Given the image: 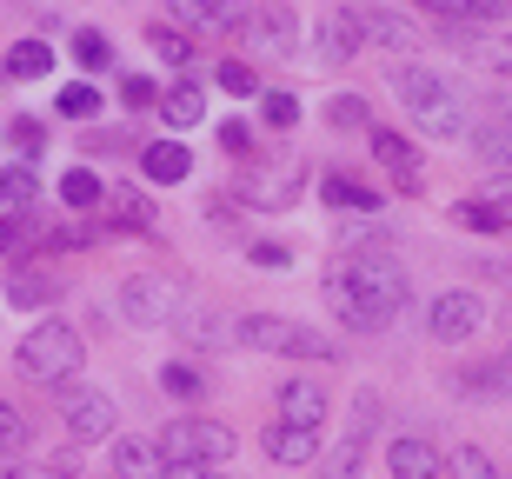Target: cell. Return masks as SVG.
<instances>
[{"instance_id": "obj_29", "label": "cell", "mask_w": 512, "mask_h": 479, "mask_svg": "<svg viewBox=\"0 0 512 479\" xmlns=\"http://www.w3.org/2000/svg\"><path fill=\"white\" fill-rule=\"evenodd\" d=\"M473 147H479V160H486V167L512 173V127H506V120H499V127H479Z\"/></svg>"}, {"instance_id": "obj_13", "label": "cell", "mask_w": 512, "mask_h": 479, "mask_svg": "<svg viewBox=\"0 0 512 479\" xmlns=\"http://www.w3.org/2000/svg\"><path fill=\"white\" fill-rule=\"evenodd\" d=\"M373 160H380V167L393 173V187H399V193H419V187H426V173H419L413 140H406V134H393V127H373Z\"/></svg>"}, {"instance_id": "obj_11", "label": "cell", "mask_w": 512, "mask_h": 479, "mask_svg": "<svg viewBox=\"0 0 512 479\" xmlns=\"http://www.w3.org/2000/svg\"><path fill=\"white\" fill-rule=\"evenodd\" d=\"M313 60H320V67L360 60V7H333V14L313 27Z\"/></svg>"}, {"instance_id": "obj_39", "label": "cell", "mask_w": 512, "mask_h": 479, "mask_svg": "<svg viewBox=\"0 0 512 479\" xmlns=\"http://www.w3.org/2000/svg\"><path fill=\"white\" fill-rule=\"evenodd\" d=\"M326 120H333L340 134H353V127H366V100H360V94H333V107H326Z\"/></svg>"}, {"instance_id": "obj_4", "label": "cell", "mask_w": 512, "mask_h": 479, "mask_svg": "<svg viewBox=\"0 0 512 479\" xmlns=\"http://www.w3.org/2000/svg\"><path fill=\"white\" fill-rule=\"evenodd\" d=\"M240 346H253V353H280V360H340V346L326 340L320 326L280 320V313H247V320H240Z\"/></svg>"}, {"instance_id": "obj_8", "label": "cell", "mask_w": 512, "mask_h": 479, "mask_svg": "<svg viewBox=\"0 0 512 479\" xmlns=\"http://www.w3.org/2000/svg\"><path fill=\"white\" fill-rule=\"evenodd\" d=\"M120 320L127 326H167L173 320V280L167 273H133L120 287Z\"/></svg>"}, {"instance_id": "obj_12", "label": "cell", "mask_w": 512, "mask_h": 479, "mask_svg": "<svg viewBox=\"0 0 512 479\" xmlns=\"http://www.w3.org/2000/svg\"><path fill=\"white\" fill-rule=\"evenodd\" d=\"M247 0H173V20L180 27H200V34H240L247 27Z\"/></svg>"}, {"instance_id": "obj_7", "label": "cell", "mask_w": 512, "mask_h": 479, "mask_svg": "<svg viewBox=\"0 0 512 479\" xmlns=\"http://www.w3.org/2000/svg\"><path fill=\"white\" fill-rule=\"evenodd\" d=\"M479 326H486V300H479V293H466V287L439 293V300H433V313H426V333H433L439 346H459V340H473Z\"/></svg>"}, {"instance_id": "obj_33", "label": "cell", "mask_w": 512, "mask_h": 479, "mask_svg": "<svg viewBox=\"0 0 512 479\" xmlns=\"http://www.w3.org/2000/svg\"><path fill=\"white\" fill-rule=\"evenodd\" d=\"M260 120L273 127V134H286V127H300V94H260Z\"/></svg>"}, {"instance_id": "obj_36", "label": "cell", "mask_w": 512, "mask_h": 479, "mask_svg": "<svg viewBox=\"0 0 512 479\" xmlns=\"http://www.w3.org/2000/svg\"><path fill=\"white\" fill-rule=\"evenodd\" d=\"M54 114H60V120H94V114H100V94H94V87H60Z\"/></svg>"}, {"instance_id": "obj_45", "label": "cell", "mask_w": 512, "mask_h": 479, "mask_svg": "<svg viewBox=\"0 0 512 479\" xmlns=\"http://www.w3.org/2000/svg\"><path fill=\"white\" fill-rule=\"evenodd\" d=\"M7 140H14L20 154H40V127H34V120H14V127H7Z\"/></svg>"}, {"instance_id": "obj_41", "label": "cell", "mask_w": 512, "mask_h": 479, "mask_svg": "<svg viewBox=\"0 0 512 479\" xmlns=\"http://www.w3.org/2000/svg\"><path fill=\"white\" fill-rule=\"evenodd\" d=\"M479 200H486V207H493L499 220H506V227H512V173H499V180H493V187H486V193H479Z\"/></svg>"}, {"instance_id": "obj_14", "label": "cell", "mask_w": 512, "mask_h": 479, "mask_svg": "<svg viewBox=\"0 0 512 479\" xmlns=\"http://www.w3.org/2000/svg\"><path fill=\"white\" fill-rule=\"evenodd\" d=\"M300 180H306L300 160H286V167H266V173H253V180H247V200H253L260 213H286L293 200H300Z\"/></svg>"}, {"instance_id": "obj_20", "label": "cell", "mask_w": 512, "mask_h": 479, "mask_svg": "<svg viewBox=\"0 0 512 479\" xmlns=\"http://www.w3.org/2000/svg\"><path fill=\"white\" fill-rule=\"evenodd\" d=\"M114 473L120 479H167V460L153 440H114Z\"/></svg>"}, {"instance_id": "obj_15", "label": "cell", "mask_w": 512, "mask_h": 479, "mask_svg": "<svg viewBox=\"0 0 512 479\" xmlns=\"http://www.w3.org/2000/svg\"><path fill=\"white\" fill-rule=\"evenodd\" d=\"M326 413H333V400H326V386H320V380H286V386H280V420L313 426V433H320Z\"/></svg>"}, {"instance_id": "obj_48", "label": "cell", "mask_w": 512, "mask_h": 479, "mask_svg": "<svg viewBox=\"0 0 512 479\" xmlns=\"http://www.w3.org/2000/svg\"><path fill=\"white\" fill-rule=\"evenodd\" d=\"M14 240H20V213H14V220H0V247H14Z\"/></svg>"}, {"instance_id": "obj_42", "label": "cell", "mask_w": 512, "mask_h": 479, "mask_svg": "<svg viewBox=\"0 0 512 479\" xmlns=\"http://www.w3.org/2000/svg\"><path fill=\"white\" fill-rule=\"evenodd\" d=\"M220 87L227 94H253V67L247 60H220Z\"/></svg>"}, {"instance_id": "obj_50", "label": "cell", "mask_w": 512, "mask_h": 479, "mask_svg": "<svg viewBox=\"0 0 512 479\" xmlns=\"http://www.w3.org/2000/svg\"><path fill=\"white\" fill-rule=\"evenodd\" d=\"M506 127H512V100H506Z\"/></svg>"}, {"instance_id": "obj_32", "label": "cell", "mask_w": 512, "mask_h": 479, "mask_svg": "<svg viewBox=\"0 0 512 479\" xmlns=\"http://www.w3.org/2000/svg\"><path fill=\"white\" fill-rule=\"evenodd\" d=\"M74 60L87 67V74H100V67L114 60V40L100 34V27H80V34H74Z\"/></svg>"}, {"instance_id": "obj_5", "label": "cell", "mask_w": 512, "mask_h": 479, "mask_svg": "<svg viewBox=\"0 0 512 479\" xmlns=\"http://www.w3.org/2000/svg\"><path fill=\"white\" fill-rule=\"evenodd\" d=\"M153 446H160V460H167V466H227L240 440H233V426L193 413V420H173Z\"/></svg>"}, {"instance_id": "obj_30", "label": "cell", "mask_w": 512, "mask_h": 479, "mask_svg": "<svg viewBox=\"0 0 512 479\" xmlns=\"http://www.w3.org/2000/svg\"><path fill=\"white\" fill-rule=\"evenodd\" d=\"M34 193H40L34 167H7V173H0V207H14V213H27V207H34Z\"/></svg>"}, {"instance_id": "obj_26", "label": "cell", "mask_w": 512, "mask_h": 479, "mask_svg": "<svg viewBox=\"0 0 512 479\" xmlns=\"http://www.w3.org/2000/svg\"><path fill=\"white\" fill-rule=\"evenodd\" d=\"M100 200H107V187H100V180H94V173H87V167H74V173H67V180H60V207L87 213V207H100Z\"/></svg>"}, {"instance_id": "obj_40", "label": "cell", "mask_w": 512, "mask_h": 479, "mask_svg": "<svg viewBox=\"0 0 512 479\" xmlns=\"http://www.w3.org/2000/svg\"><path fill=\"white\" fill-rule=\"evenodd\" d=\"M253 267L286 273V267H293V247H280V240H260V247H253Z\"/></svg>"}, {"instance_id": "obj_19", "label": "cell", "mask_w": 512, "mask_h": 479, "mask_svg": "<svg viewBox=\"0 0 512 479\" xmlns=\"http://www.w3.org/2000/svg\"><path fill=\"white\" fill-rule=\"evenodd\" d=\"M386 466H393V479H439V446L393 440V446H386Z\"/></svg>"}, {"instance_id": "obj_24", "label": "cell", "mask_w": 512, "mask_h": 479, "mask_svg": "<svg viewBox=\"0 0 512 479\" xmlns=\"http://www.w3.org/2000/svg\"><path fill=\"white\" fill-rule=\"evenodd\" d=\"M326 207H346V213H380V193L360 187V180H346V173H326Z\"/></svg>"}, {"instance_id": "obj_2", "label": "cell", "mask_w": 512, "mask_h": 479, "mask_svg": "<svg viewBox=\"0 0 512 479\" xmlns=\"http://www.w3.org/2000/svg\"><path fill=\"white\" fill-rule=\"evenodd\" d=\"M393 94L406 100V114H413L426 134H439V140L466 134V94H459L446 74H433V67H399Z\"/></svg>"}, {"instance_id": "obj_22", "label": "cell", "mask_w": 512, "mask_h": 479, "mask_svg": "<svg viewBox=\"0 0 512 479\" xmlns=\"http://www.w3.org/2000/svg\"><path fill=\"white\" fill-rule=\"evenodd\" d=\"M140 167H147V180H160V187H167V180L180 187V180L193 173V154L180 147V140H153L147 154H140Z\"/></svg>"}, {"instance_id": "obj_37", "label": "cell", "mask_w": 512, "mask_h": 479, "mask_svg": "<svg viewBox=\"0 0 512 479\" xmlns=\"http://www.w3.org/2000/svg\"><path fill=\"white\" fill-rule=\"evenodd\" d=\"M453 220H459L466 233H506V220H499V213L486 207V200H459V207H453Z\"/></svg>"}, {"instance_id": "obj_25", "label": "cell", "mask_w": 512, "mask_h": 479, "mask_svg": "<svg viewBox=\"0 0 512 479\" xmlns=\"http://www.w3.org/2000/svg\"><path fill=\"white\" fill-rule=\"evenodd\" d=\"M7 74H14V80H40V74H54V47H47V40H20L14 54H7Z\"/></svg>"}, {"instance_id": "obj_28", "label": "cell", "mask_w": 512, "mask_h": 479, "mask_svg": "<svg viewBox=\"0 0 512 479\" xmlns=\"http://www.w3.org/2000/svg\"><path fill=\"white\" fill-rule=\"evenodd\" d=\"M446 479H499V466H493V453H486V446H453Z\"/></svg>"}, {"instance_id": "obj_16", "label": "cell", "mask_w": 512, "mask_h": 479, "mask_svg": "<svg viewBox=\"0 0 512 479\" xmlns=\"http://www.w3.org/2000/svg\"><path fill=\"white\" fill-rule=\"evenodd\" d=\"M313 453H320V433H313V426H293V420L266 426V460H280V466H306Z\"/></svg>"}, {"instance_id": "obj_44", "label": "cell", "mask_w": 512, "mask_h": 479, "mask_svg": "<svg viewBox=\"0 0 512 479\" xmlns=\"http://www.w3.org/2000/svg\"><path fill=\"white\" fill-rule=\"evenodd\" d=\"M120 100H127V107H153L160 94H153V80H140V74H133V80H120Z\"/></svg>"}, {"instance_id": "obj_27", "label": "cell", "mask_w": 512, "mask_h": 479, "mask_svg": "<svg viewBox=\"0 0 512 479\" xmlns=\"http://www.w3.org/2000/svg\"><path fill=\"white\" fill-rule=\"evenodd\" d=\"M160 386H167L173 400H200V393H207V373H200L193 360H167L160 366Z\"/></svg>"}, {"instance_id": "obj_6", "label": "cell", "mask_w": 512, "mask_h": 479, "mask_svg": "<svg viewBox=\"0 0 512 479\" xmlns=\"http://www.w3.org/2000/svg\"><path fill=\"white\" fill-rule=\"evenodd\" d=\"M373 426H380V393L360 386L353 393V420H346V433H340V446H333V460H326L320 479H360L366 453H373Z\"/></svg>"}, {"instance_id": "obj_49", "label": "cell", "mask_w": 512, "mask_h": 479, "mask_svg": "<svg viewBox=\"0 0 512 479\" xmlns=\"http://www.w3.org/2000/svg\"><path fill=\"white\" fill-rule=\"evenodd\" d=\"M499 386H506V393H512V353H506V360H499Z\"/></svg>"}, {"instance_id": "obj_9", "label": "cell", "mask_w": 512, "mask_h": 479, "mask_svg": "<svg viewBox=\"0 0 512 479\" xmlns=\"http://www.w3.org/2000/svg\"><path fill=\"white\" fill-rule=\"evenodd\" d=\"M240 34H247L253 54H293V40H300V20H293V7H286V0H260V7L247 14V27H240Z\"/></svg>"}, {"instance_id": "obj_46", "label": "cell", "mask_w": 512, "mask_h": 479, "mask_svg": "<svg viewBox=\"0 0 512 479\" xmlns=\"http://www.w3.org/2000/svg\"><path fill=\"white\" fill-rule=\"evenodd\" d=\"M220 147H227V154H253V134L240 120H227V127H220Z\"/></svg>"}, {"instance_id": "obj_17", "label": "cell", "mask_w": 512, "mask_h": 479, "mask_svg": "<svg viewBox=\"0 0 512 479\" xmlns=\"http://www.w3.org/2000/svg\"><path fill=\"white\" fill-rule=\"evenodd\" d=\"M360 40H373V47H393V54H419V27H413V20H399V14H386V7L360 14Z\"/></svg>"}, {"instance_id": "obj_38", "label": "cell", "mask_w": 512, "mask_h": 479, "mask_svg": "<svg viewBox=\"0 0 512 479\" xmlns=\"http://www.w3.org/2000/svg\"><path fill=\"white\" fill-rule=\"evenodd\" d=\"M473 67H486V74L512 80V40H479V47H473Z\"/></svg>"}, {"instance_id": "obj_35", "label": "cell", "mask_w": 512, "mask_h": 479, "mask_svg": "<svg viewBox=\"0 0 512 479\" xmlns=\"http://www.w3.org/2000/svg\"><path fill=\"white\" fill-rule=\"evenodd\" d=\"M147 47H153V54H160V60H173V67H187V60H193L187 34H173V27H160V20H153V27H147Z\"/></svg>"}, {"instance_id": "obj_1", "label": "cell", "mask_w": 512, "mask_h": 479, "mask_svg": "<svg viewBox=\"0 0 512 479\" xmlns=\"http://www.w3.org/2000/svg\"><path fill=\"white\" fill-rule=\"evenodd\" d=\"M320 293H326V307H333V320H346L353 333H380V326H393L406 313L413 280H406V267H399L393 253H353V260H340L320 280Z\"/></svg>"}, {"instance_id": "obj_21", "label": "cell", "mask_w": 512, "mask_h": 479, "mask_svg": "<svg viewBox=\"0 0 512 479\" xmlns=\"http://www.w3.org/2000/svg\"><path fill=\"white\" fill-rule=\"evenodd\" d=\"M60 293V273H47V267H14L7 273V300L14 307H47Z\"/></svg>"}, {"instance_id": "obj_31", "label": "cell", "mask_w": 512, "mask_h": 479, "mask_svg": "<svg viewBox=\"0 0 512 479\" xmlns=\"http://www.w3.org/2000/svg\"><path fill=\"white\" fill-rule=\"evenodd\" d=\"M107 200H114V220H120V227H133V233H147V227H153V207H147V193H133V187H114Z\"/></svg>"}, {"instance_id": "obj_10", "label": "cell", "mask_w": 512, "mask_h": 479, "mask_svg": "<svg viewBox=\"0 0 512 479\" xmlns=\"http://www.w3.org/2000/svg\"><path fill=\"white\" fill-rule=\"evenodd\" d=\"M114 426H120V413H114L107 393H87V386L67 393V440H74V446H100Z\"/></svg>"}, {"instance_id": "obj_23", "label": "cell", "mask_w": 512, "mask_h": 479, "mask_svg": "<svg viewBox=\"0 0 512 479\" xmlns=\"http://www.w3.org/2000/svg\"><path fill=\"white\" fill-rule=\"evenodd\" d=\"M153 114L167 120V127H180V134H187V127H200V120H207V100H200V87H167Z\"/></svg>"}, {"instance_id": "obj_3", "label": "cell", "mask_w": 512, "mask_h": 479, "mask_svg": "<svg viewBox=\"0 0 512 479\" xmlns=\"http://www.w3.org/2000/svg\"><path fill=\"white\" fill-rule=\"evenodd\" d=\"M14 360H20V373H27V380L60 386V380H74L80 366H87V346H80V333L67 320H40L34 333L14 346Z\"/></svg>"}, {"instance_id": "obj_34", "label": "cell", "mask_w": 512, "mask_h": 479, "mask_svg": "<svg viewBox=\"0 0 512 479\" xmlns=\"http://www.w3.org/2000/svg\"><path fill=\"white\" fill-rule=\"evenodd\" d=\"M27 440H34V426L20 420L14 400H0V453H27Z\"/></svg>"}, {"instance_id": "obj_18", "label": "cell", "mask_w": 512, "mask_h": 479, "mask_svg": "<svg viewBox=\"0 0 512 479\" xmlns=\"http://www.w3.org/2000/svg\"><path fill=\"white\" fill-rule=\"evenodd\" d=\"M446 27H479V20H512V0H419Z\"/></svg>"}, {"instance_id": "obj_47", "label": "cell", "mask_w": 512, "mask_h": 479, "mask_svg": "<svg viewBox=\"0 0 512 479\" xmlns=\"http://www.w3.org/2000/svg\"><path fill=\"white\" fill-rule=\"evenodd\" d=\"M167 479H227L220 466H167Z\"/></svg>"}, {"instance_id": "obj_43", "label": "cell", "mask_w": 512, "mask_h": 479, "mask_svg": "<svg viewBox=\"0 0 512 479\" xmlns=\"http://www.w3.org/2000/svg\"><path fill=\"white\" fill-rule=\"evenodd\" d=\"M187 340H200V346H213V340H227V326H213V313H187Z\"/></svg>"}]
</instances>
